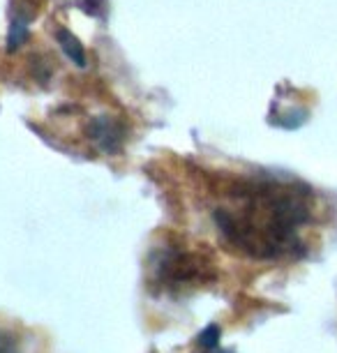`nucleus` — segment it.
<instances>
[{"mask_svg":"<svg viewBox=\"0 0 337 353\" xmlns=\"http://www.w3.org/2000/svg\"><path fill=\"white\" fill-rule=\"evenodd\" d=\"M314 210L316 199L303 183L261 173L229 183L213 217L234 250L252 259H284L305 248Z\"/></svg>","mask_w":337,"mask_h":353,"instance_id":"obj_1","label":"nucleus"},{"mask_svg":"<svg viewBox=\"0 0 337 353\" xmlns=\"http://www.w3.org/2000/svg\"><path fill=\"white\" fill-rule=\"evenodd\" d=\"M90 134H92V141H95L97 145H100L102 150H116L118 145L123 143L125 139V128L123 123H118L116 118H97L95 123L90 125Z\"/></svg>","mask_w":337,"mask_h":353,"instance_id":"obj_2","label":"nucleus"},{"mask_svg":"<svg viewBox=\"0 0 337 353\" xmlns=\"http://www.w3.org/2000/svg\"><path fill=\"white\" fill-rule=\"evenodd\" d=\"M28 21H30V14H21V10L17 12V17L12 19V26H10V37H8V44H10V51L19 49L25 37H28Z\"/></svg>","mask_w":337,"mask_h":353,"instance_id":"obj_3","label":"nucleus"},{"mask_svg":"<svg viewBox=\"0 0 337 353\" xmlns=\"http://www.w3.org/2000/svg\"><path fill=\"white\" fill-rule=\"evenodd\" d=\"M58 42H61L63 51L68 53V58H72V63H76L79 68H83V65H85V53L81 49V44H79V39L72 35V32L61 30V32H58Z\"/></svg>","mask_w":337,"mask_h":353,"instance_id":"obj_4","label":"nucleus"},{"mask_svg":"<svg viewBox=\"0 0 337 353\" xmlns=\"http://www.w3.org/2000/svg\"><path fill=\"white\" fill-rule=\"evenodd\" d=\"M0 353H25V351H23V346L17 342L14 335L0 330Z\"/></svg>","mask_w":337,"mask_h":353,"instance_id":"obj_5","label":"nucleus"},{"mask_svg":"<svg viewBox=\"0 0 337 353\" xmlns=\"http://www.w3.org/2000/svg\"><path fill=\"white\" fill-rule=\"evenodd\" d=\"M206 353H222V351H206Z\"/></svg>","mask_w":337,"mask_h":353,"instance_id":"obj_6","label":"nucleus"}]
</instances>
